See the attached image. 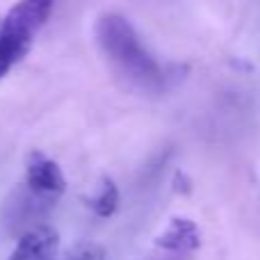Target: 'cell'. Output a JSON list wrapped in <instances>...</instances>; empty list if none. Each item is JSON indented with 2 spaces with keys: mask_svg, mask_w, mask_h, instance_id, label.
I'll use <instances>...</instances> for the list:
<instances>
[{
  "mask_svg": "<svg viewBox=\"0 0 260 260\" xmlns=\"http://www.w3.org/2000/svg\"><path fill=\"white\" fill-rule=\"evenodd\" d=\"M85 203L91 208V212H94L96 217L108 219V217H112L119 208V187L114 185L112 178L103 176L99 187H96V192L91 194V197H87Z\"/></svg>",
  "mask_w": 260,
  "mask_h": 260,
  "instance_id": "cell-6",
  "label": "cell"
},
{
  "mask_svg": "<svg viewBox=\"0 0 260 260\" xmlns=\"http://www.w3.org/2000/svg\"><path fill=\"white\" fill-rule=\"evenodd\" d=\"M25 187L35 199L53 203L67 192L64 171L50 155L41 151H30L25 160Z\"/></svg>",
  "mask_w": 260,
  "mask_h": 260,
  "instance_id": "cell-3",
  "label": "cell"
},
{
  "mask_svg": "<svg viewBox=\"0 0 260 260\" xmlns=\"http://www.w3.org/2000/svg\"><path fill=\"white\" fill-rule=\"evenodd\" d=\"M59 235L53 226L41 224L32 226L30 231L18 238L9 260H57Z\"/></svg>",
  "mask_w": 260,
  "mask_h": 260,
  "instance_id": "cell-4",
  "label": "cell"
},
{
  "mask_svg": "<svg viewBox=\"0 0 260 260\" xmlns=\"http://www.w3.org/2000/svg\"><path fill=\"white\" fill-rule=\"evenodd\" d=\"M69 260H103V249L96 244H85V247H78Z\"/></svg>",
  "mask_w": 260,
  "mask_h": 260,
  "instance_id": "cell-7",
  "label": "cell"
},
{
  "mask_svg": "<svg viewBox=\"0 0 260 260\" xmlns=\"http://www.w3.org/2000/svg\"><path fill=\"white\" fill-rule=\"evenodd\" d=\"M55 0H18L0 23V80L30 53Z\"/></svg>",
  "mask_w": 260,
  "mask_h": 260,
  "instance_id": "cell-2",
  "label": "cell"
},
{
  "mask_svg": "<svg viewBox=\"0 0 260 260\" xmlns=\"http://www.w3.org/2000/svg\"><path fill=\"white\" fill-rule=\"evenodd\" d=\"M96 39L112 69L133 87L148 94L165 91V73L146 50L130 21L121 14H103L96 21Z\"/></svg>",
  "mask_w": 260,
  "mask_h": 260,
  "instance_id": "cell-1",
  "label": "cell"
},
{
  "mask_svg": "<svg viewBox=\"0 0 260 260\" xmlns=\"http://www.w3.org/2000/svg\"><path fill=\"white\" fill-rule=\"evenodd\" d=\"M153 244L169 253H192L201 247V231L189 217H171Z\"/></svg>",
  "mask_w": 260,
  "mask_h": 260,
  "instance_id": "cell-5",
  "label": "cell"
}]
</instances>
